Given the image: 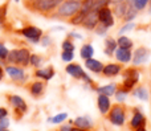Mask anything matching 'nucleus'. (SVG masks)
<instances>
[{
    "mask_svg": "<svg viewBox=\"0 0 151 131\" xmlns=\"http://www.w3.org/2000/svg\"><path fill=\"white\" fill-rule=\"evenodd\" d=\"M81 9V4L80 1H74V0H68V1L63 3V4L58 7L57 15L61 17H69V16H73L76 13H78Z\"/></svg>",
    "mask_w": 151,
    "mask_h": 131,
    "instance_id": "obj_1",
    "label": "nucleus"
},
{
    "mask_svg": "<svg viewBox=\"0 0 151 131\" xmlns=\"http://www.w3.org/2000/svg\"><path fill=\"white\" fill-rule=\"evenodd\" d=\"M31 60V54L27 49H17L8 53V61L12 64H19V65H27Z\"/></svg>",
    "mask_w": 151,
    "mask_h": 131,
    "instance_id": "obj_2",
    "label": "nucleus"
},
{
    "mask_svg": "<svg viewBox=\"0 0 151 131\" xmlns=\"http://www.w3.org/2000/svg\"><path fill=\"white\" fill-rule=\"evenodd\" d=\"M63 0H36L35 1V8L41 12H49L57 5H60Z\"/></svg>",
    "mask_w": 151,
    "mask_h": 131,
    "instance_id": "obj_3",
    "label": "nucleus"
},
{
    "mask_svg": "<svg viewBox=\"0 0 151 131\" xmlns=\"http://www.w3.org/2000/svg\"><path fill=\"white\" fill-rule=\"evenodd\" d=\"M110 122L115 126H122L125 123V111L121 106H115L111 111H110Z\"/></svg>",
    "mask_w": 151,
    "mask_h": 131,
    "instance_id": "obj_4",
    "label": "nucleus"
},
{
    "mask_svg": "<svg viewBox=\"0 0 151 131\" xmlns=\"http://www.w3.org/2000/svg\"><path fill=\"white\" fill-rule=\"evenodd\" d=\"M98 21H101L106 28H109V26H111L113 24H114L113 13L107 7H105V8H102V9L98 11Z\"/></svg>",
    "mask_w": 151,
    "mask_h": 131,
    "instance_id": "obj_5",
    "label": "nucleus"
},
{
    "mask_svg": "<svg viewBox=\"0 0 151 131\" xmlns=\"http://www.w3.org/2000/svg\"><path fill=\"white\" fill-rule=\"evenodd\" d=\"M66 72H68V74H70L72 77H74V78H83L85 81L90 82V78L86 76L85 72L82 70V68H81L80 65H77V64H70V65H68L66 66Z\"/></svg>",
    "mask_w": 151,
    "mask_h": 131,
    "instance_id": "obj_6",
    "label": "nucleus"
},
{
    "mask_svg": "<svg viewBox=\"0 0 151 131\" xmlns=\"http://www.w3.org/2000/svg\"><path fill=\"white\" fill-rule=\"evenodd\" d=\"M150 56V50L147 49V48H139V49L135 50V53H134V57H133V62L134 65H141V64H145L147 61V58H149Z\"/></svg>",
    "mask_w": 151,
    "mask_h": 131,
    "instance_id": "obj_7",
    "label": "nucleus"
},
{
    "mask_svg": "<svg viewBox=\"0 0 151 131\" xmlns=\"http://www.w3.org/2000/svg\"><path fill=\"white\" fill-rule=\"evenodd\" d=\"M21 33L28 40H31L32 42H37L42 34L41 31H40L39 28H36V26H27V28H24L23 31H21Z\"/></svg>",
    "mask_w": 151,
    "mask_h": 131,
    "instance_id": "obj_8",
    "label": "nucleus"
},
{
    "mask_svg": "<svg viewBox=\"0 0 151 131\" xmlns=\"http://www.w3.org/2000/svg\"><path fill=\"white\" fill-rule=\"evenodd\" d=\"M97 23H98V12L96 11H90V12L86 15V17L83 19V25L88 29H93L97 26Z\"/></svg>",
    "mask_w": 151,
    "mask_h": 131,
    "instance_id": "obj_9",
    "label": "nucleus"
},
{
    "mask_svg": "<svg viewBox=\"0 0 151 131\" xmlns=\"http://www.w3.org/2000/svg\"><path fill=\"white\" fill-rule=\"evenodd\" d=\"M138 78H139L138 72H135V70L127 72V77L125 78V82H123V86H125V89L126 90L131 89V87H133L134 85L138 82Z\"/></svg>",
    "mask_w": 151,
    "mask_h": 131,
    "instance_id": "obj_10",
    "label": "nucleus"
},
{
    "mask_svg": "<svg viewBox=\"0 0 151 131\" xmlns=\"http://www.w3.org/2000/svg\"><path fill=\"white\" fill-rule=\"evenodd\" d=\"M5 70H7L8 76L12 79H15V81H21V79H24V70L17 68V66H7Z\"/></svg>",
    "mask_w": 151,
    "mask_h": 131,
    "instance_id": "obj_11",
    "label": "nucleus"
},
{
    "mask_svg": "<svg viewBox=\"0 0 151 131\" xmlns=\"http://www.w3.org/2000/svg\"><path fill=\"white\" fill-rule=\"evenodd\" d=\"M9 102H11V105H12L17 111H20V113H24V111L27 110L25 101H24L21 97H19V95H12V97L9 98Z\"/></svg>",
    "mask_w": 151,
    "mask_h": 131,
    "instance_id": "obj_12",
    "label": "nucleus"
},
{
    "mask_svg": "<svg viewBox=\"0 0 151 131\" xmlns=\"http://www.w3.org/2000/svg\"><path fill=\"white\" fill-rule=\"evenodd\" d=\"M115 57L119 62H129L131 60V52L130 49H125V48H118L115 49Z\"/></svg>",
    "mask_w": 151,
    "mask_h": 131,
    "instance_id": "obj_13",
    "label": "nucleus"
},
{
    "mask_svg": "<svg viewBox=\"0 0 151 131\" xmlns=\"http://www.w3.org/2000/svg\"><path fill=\"white\" fill-rule=\"evenodd\" d=\"M85 65L89 70L94 72V73H101V72L104 70V65H102V62H99V61H97V60H93V58L85 60Z\"/></svg>",
    "mask_w": 151,
    "mask_h": 131,
    "instance_id": "obj_14",
    "label": "nucleus"
},
{
    "mask_svg": "<svg viewBox=\"0 0 151 131\" xmlns=\"http://www.w3.org/2000/svg\"><path fill=\"white\" fill-rule=\"evenodd\" d=\"M102 72H104V74L106 77H114L121 73V66L117 65V64H109V65L104 66Z\"/></svg>",
    "mask_w": 151,
    "mask_h": 131,
    "instance_id": "obj_15",
    "label": "nucleus"
},
{
    "mask_svg": "<svg viewBox=\"0 0 151 131\" xmlns=\"http://www.w3.org/2000/svg\"><path fill=\"white\" fill-rule=\"evenodd\" d=\"M98 109H99V111H101L102 114H106L107 111H109V109H110V100H109V97H107V95L99 94V97H98Z\"/></svg>",
    "mask_w": 151,
    "mask_h": 131,
    "instance_id": "obj_16",
    "label": "nucleus"
},
{
    "mask_svg": "<svg viewBox=\"0 0 151 131\" xmlns=\"http://www.w3.org/2000/svg\"><path fill=\"white\" fill-rule=\"evenodd\" d=\"M74 125L78 127V129H83V130H88L91 127L90 119L86 118V117H78V118L74 121Z\"/></svg>",
    "mask_w": 151,
    "mask_h": 131,
    "instance_id": "obj_17",
    "label": "nucleus"
},
{
    "mask_svg": "<svg viewBox=\"0 0 151 131\" xmlns=\"http://www.w3.org/2000/svg\"><path fill=\"white\" fill-rule=\"evenodd\" d=\"M36 76L40 77V78H44V79H50L53 76H55V70H53V68L40 69V70L36 72Z\"/></svg>",
    "mask_w": 151,
    "mask_h": 131,
    "instance_id": "obj_18",
    "label": "nucleus"
},
{
    "mask_svg": "<svg viewBox=\"0 0 151 131\" xmlns=\"http://www.w3.org/2000/svg\"><path fill=\"white\" fill-rule=\"evenodd\" d=\"M145 123V117L142 115L141 113H135L133 117V119H131V126L134 127V129H139V127H142Z\"/></svg>",
    "mask_w": 151,
    "mask_h": 131,
    "instance_id": "obj_19",
    "label": "nucleus"
},
{
    "mask_svg": "<svg viewBox=\"0 0 151 131\" xmlns=\"http://www.w3.org/2000/svg\"><path fill=\"white\" fill-rule=\"evenodd\" d=\"M97 92H98L99 94H102V95H107V97H110V95L115 94V85L111 84V85H106V86L98 87Z\"/></svg>",
    "mask_w": 151,
    "mask_h": 131,
    "instance_id": "obj_20",
    "label": "nucleus"
},
{
    "mask_svg": "<svg viewBox=\"0 0 151 131\" xmlns=\"http://www.w3.org/2000/svg\"><path fill=\"white\" fill-rule=\"evenodd\" d=\"M93 53H94V49L91 45H83L82 49H81V57L83 60H89V58L93 57Z\"/></svg>",
    "mask_w": 151,
    "mask_h": 131,
    "instance_id": "obj_21",
    "label": "nucleus"
},
{
    "mask_svg": "<svg viewBox=\"0 0 151 131\" xmlns=\"http://www.w3.org/2000/svg\"><path fill=\"white\" fill-rule=\"evenodd\" d=\"M93 5H94V0H83L82 5H81L80 12L82 13L83 16H86L91 9H93Z\"/></svg>",
    "mask_w": 151,
    "mask_h": 131,
    "instance_id": "obj_22",
    "label": "nucleus"
},
{
    "mask_svg": "<svg viewBox=\"0 0 151 131\" xmlns=\"http://www.w3.org/2000/svg\"><path fill=\"white\" fill-rule=\"evenodd\" d=\"M137 12H138V9H137L133 4H127V9H126V13H125L126 21L133 20V19L137 16Z\"/></svg>",
    "mask_w": 151,
    "mask_h": 131,
    "instance_id": "obj_23",
    "label": "nucleus"
},
{
    "mask_svg": "<svg viewBox=\"0 0 151 131\" xmlns=\"http://www.w3.org/2000/svg\"><path fill=\"white\" fill-rule=\"evenodd\" d=\"M105 45H106V49H105V53L106 54H111L115 49H117V41H114L113 39H106L105 41Z\"/></svg>",
    "mask_w": 151,
    "mask_h": 131,
    "instance_id": "obj_24",
    "label": "nucleus"
},
{
    "mask_svg": "<svg viewBox=\"0 0 151 131\" xmlns=\"http://www.w3.org/2000/svg\"><path fill=\"white\" fill-rule=\"evenodd\" d=\"M117 44L119 45V48H125V49H130V48L133 47V41L126 36H121L119 39H118Z\"/></svg>",
    "mask_w": 151,
    "mask_h": 131,
    "instance_id": "obj_25",
    "label": "nucleus"
},
{
    "mask_svg": "<svg viewBox=\"0 0 151 131\" xmlns=\"http://www.w3.org/2000/svg\"><path fill=\"white\" fill-rule=\"evenodd\" d=\"M44 92V84L42 82H33L31 86V93L33 95H40Z\"/></svg>",
    "mask_w": 151,
    "mask_h": 131,
    "instance_id": "obj_26",
    "label": "nucleus"
},
{
    "mask_svg": "<svg viewBox=\"0 0 151 131\" xmlns=\"http://www.w3.org/2000/svg\"><path fill=\"white\" fill-rule=\"evenodd\" d=\"M134 95H135L137 98H139V100H142V101L149 100V93H147V90L145 89V87H138V89L134 92Z\"/></svg>",
    "mask_w": 151,
    "mask_h": 131,
    "instance_id": "obj_27",
    "label": "nucleus"
},
{
    "mask_svg": "<svg viewBox=\"0 0 151 131\" xmlns=\"http://www.w3.org/2000/svg\"><path fill=\"white\" fill-rule=\"evenodd\" d=\"M110 1H111V0H94V5H93V9H91V11L98 12L99 9L107 7V4H109Z\"/></svg>",
    "mask_w": 151,
    "mask_h": 131,
    "instance_id": "obj_28",
    "label": "nucleus"
},
{
    "mask_svg": "<svg viewBox=\"0 0 151 131\" xmlns=\"http://www.w3.org/2000/svg\"><path fill=\"white\" fill-rule=\"evenodd\" d=\"M126 9H127V4L126 3H118L117 4V8H115V12H117V15L119 16V17H123L126 13Z\"/></svg>",
    "mask_w": 151,
    "mask_h": 131,
    "instance_id": "obj_29",
    "label": "nucleus"
},
{
    "mask_svg": "<svg viewBox=\"0 0 151 131\" xmlns=\"http://www.w3.org/2000/svg\"><path fill=\"white\" fill-rule=\"evenodd\" d=\"M66 118H68V114H66V113H61V114L55 115L53 118H50V122H52V123H61V122H64Z\"/></svg>",
    "mask_w": 151,
    "mask_h": 131,
    "instance_id": "obj_30",
    "label": "nucleus"
},
{
    "mask_svg": "<svg viewBox=\"0 0 151 131\" xmlns=\"http://www.w3.org/2000/svg\"><path fill=\"white\" fill-rule=\"evenodd\" d=\"M147 3H149V0H133V5L138 11L143 9V8L147 5Z\"/></svg>",
    "mask_w": 151,
    "mask_h": 131,
    "instance_id": "obj_31",
    "label": "nucleus"
},
{
    "mask_svg": "<svg viewBox=\"0 0 151 131\" xmlns=\"http://www.w3.org/2000/svg\"><path fill=\"white\" fill-rule=\"evenodd\" d=\"M63 49H64V52H73V50H74V45L72 44L69 40H66V41L63 42Z\"/></svg>",
    "mask_w": 151,
    "mask_h": 131,
    "instance_id": "obj_32",
    "label": "nucleus"
},
{
    "mask_svg": "<svg viewBox=\"0 0 151 131\" xmlns=\"http://www.w3.org/2000/svg\"><path fill=\"white\" fill-rule=\"evenodd\" d=\"M29 62H31L33 66H39L40 64H41V58H40L39 56L33 54V56H31V60H29Z\"/></svg>",
    "mask_w": 151,
    "mask_h": 131,
    "instance_id": "obj_33",
    "label": "nucleus"
},
{
    "mask_svg": "<svg viewBox=\"0 0 151 131\" xmlns=\"http://www.w3.org/2000/svg\"><path fill=\"white\" fill-rule=\"evenodd\" d=\"M61 58H63L64 61H66V62H69V61L73 60V52H63Z\"/></svg>",
    "mask_w": 151,
    "mask_h": 131,
    "instance_id": "obj_34",
    "label": "nucleus"
},
{
    "mask_svg": "<svg viewBox=\"0 0 151 131\" xmlns=\"http://www.w3.org/2000/svg\"><path fill=\"white\" fill-rule=\"evenodd\" d=\"M126 95H127V90H118V93H117V100L119 101V102H122V101H125V98H126Z\"/></svg>",
    "mask_w": 151,
    "mask_h": 131,
    "instance_id": "obj_35",
    "label": "nucleus"
},
{
    "mask_svg": "<svg viewBox=\"0 0 151 131\" xmlns=\"http://www.w3.org/2000/svg\"><path fill=\"white\" fill-rule=\"evenodd\" d=\"M8 49L3 44H0V58H7L8 57Z\"/></svg>",
    "mask_w": 151,
    "mask_h": 131,
    "instance_id": "obj_36",
    "label": "nucleus"
},
{
    "mask_svg": "<svg viewBox=\"0 0 151 131\" xmlns=\"http://www.w3.org/2000/svg\"><path fill=\"white\" fill-rule=\"evenodd\" d=\"M8 126H9V121H8L7 118H1V119H0V131L5 130Z\"/></svg>",
    "mask_w": 151,
    "mask_h": 131,
    "instance_id": "obj_37",
    "label": "nucleus"
},
{
    "mask_svg": "<svg viewBox=\"0 0 151 131\" xmlns=\"http://www.w3.org/2000/svg\"><path fill=\"white\" fill-rule=\"evenodd\" d=\"M5 20V8H0V25H3Z\"/></svg>",
    "mask_w": 151,
    "mask_h": 131,
    "instance_id": "obj_38",
    "label": "nucleus"
},
{
    "mask_svg": "<svg viewBox=\"0 0 151 131\" xmlns=\"http://www.w3.org/2000/svg\"><path fill=\"white\" fill-rule=\"evenodd\" d=\"M134 28V24L133 23H130V24H126V25L125 26H123V28L122 29H121V33H123V32H127V31H130V29H133Z\"/></svg>",
    "mask_w": 151,
    "mask_h": 131,
    "instance_id": "obj_39",
    "label": "nucleus"
},
{
    "mask_svg": "<svg viewBox=\"0 0 151 131\" xmlns=\"http://www.w3.org/2000/svg\"><path fill=\"white\" fill-rule=\"evenodd\" d=\"M106 29L107 28L104 25V24H102V25H97V33H98V34H104Z\"/></svg>",
    "mask_w": 151,
    "mask_h": 131,
    "instance_id": "obj_40",
    "label": "nucleus"
},
{
    "mask_svg": "<svg viewBox=\"0 0 151 131\" xmlns=\"http://www.w3.org/2000/svg\"><path fill=\"white\" fill-rule=\"evenodd\" d=\"M7 110H5V109H3V107H0V119L1 118H5V117H7Z\"/></svg>",
    "mask_w": 151,
    "mask_h": 131,
    "instance_id": "obj_41",
    "label": "nucleus"
},
{
    "mask_svg": "<svg viewBox=\"0 0 151 131\" xmlns=\"http://www.w3.org/2000/svg\"><path fill=\"white\" fill-rule=\"evenodd\" d=\"M60 131H72V127L70 126H63L60 129Z\"/></svg>",
    "mask_w": 151,
    "mask_h": 131,
    "instance_id": "obj_42",
    "label": "nucleus"
},
{
    "mask_svg": "<svg viewBox=\"0 0 151 131\" xmlns=\"http://www.w3.org/2000/svg\"><path fill=\"white\" fill-rule=\"evenodd\" d=\"M42 44L48 45V44H49V39H48V37H45V40H44V41H42Z\"/></svg>",
    "mask_w": 151,
    "mask_h": 131,
    "instance_id": "obj_43",
    "label": "nucleus"
},
{
    "mask_svg": "<svg viewBox=\"0 0 151 131\" xmlns=\"http://www.w3.org/2000/svg\"><path fill=\"white\" fill-rule=\"evenodd\" d=\"M72 131H88V130H83V129H78V127H76V129H72Z\"/></svg>",
    "mask_w": 151,
    "mask_h": 131,
    "instance_id": "obj_44",
    "label": "nucleus"
},
{
    "mask_svg": "<svg viewBox=\"0 0 151 131\" xmlns=\"http://www.w3.org/2000/svg\"><path fill=\"white\" fill-rule=\"evenodd\" d=\"M3 76H4V73H3V69L0 68V79H3Z\"/></svg>",
    "mask_w": 151,
    "mask_h": 131,
    "instance_id": "obj_45",
    "label": "nucleus"
},
{
    "mask_svg": "<svg viewBox=\"0 0 151 131\" xmlns=\"http://www.w3.org/2000/svg\"><path fill=\"white\" fill-rule=\"evenodd\" d=\"M123 0H111V3H115V4H118V3H122Z\"/></svg>",
    "mask_w": 151,
    "mask_h": 131,
    "instance_id": "obj_46",
    "label": "nucleus"
},
{
    "mask_svg": "<svg viewBox=\"0 0 151 131\" xmlns=\"http://www.w3.org/2000/svg\"><path fill=\"white\" fill-rule=\"evenodd\" d=\"M137 131H146V130H145L143 127H139V129H137Z\"/></svg>",
    "mask_w": 151,
    "mask_h": 131,
    "instance_id": "obj_47",
    "label": "nucleus"
},
{
    "mask_svg": "<svg viewBox=\"0 0 151 131\" xmlns=\"http://www.w3.org/2000/svg\"><path fill=\"white\" fill-rule=\"evenodd\" d=\"M74 1H81V0H74Z\"/></svg>",
    "mask_w": 151,
    "mask_h": 131,
    "instance_id": "obj_48",
    "label": "nucleus"
},
{
    "mask_svg": "<svg viewBox=\"0 0 151 131\" xmlns=\"http://www.w3.org/2000/svg\"><path fill=\"white\" fill-rule=\"evenodd\" d=\"M1 131H7V130H1Z\"/></svg>",
    "mask_w": 151,
    "mask_h": 131,
    "instance_id": "obj_49",
    "label": "nucleus"
},
{
    "mask_svg": "<svg viewBox=\"0 0 151 131\" xmlns=\"http://www.w3.org/2000/svg\"><path fill=\"white\" fill-rule=\"evenodd\" d=\"M16 1H19V0H16Z\"/></svg>",
    "mask_w": 151,
    "mask_h": 131,
    "instance_id": "obj_50",
    "label": "nucleus"
}]
</instances>
